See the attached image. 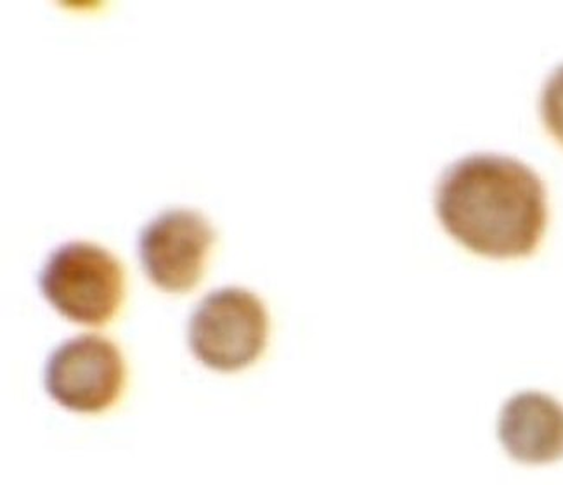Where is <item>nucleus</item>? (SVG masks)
<instances>
[{"mask_svg": "<svg viewBox=\"0 0 563 485\" xmlns=\"http://www.w3.org/2000/svg\"><path fill=\"white\" fill-rule=\"evenodd\" d=\"M541 117L553 137L563 144V65L553 69L541 92Z\"/></svg>", "mask_w": 563, "mask_h": 485, "instance_id": "nucleus-7", "label": "nucleus"}, {"mask_svg": "<svg viewBox=\"0 0 563 485\" xmlns=\"http://www.w3.org/2000/svg\"><path fill=\"white\" fill-rule=\"evenodd\" d=\"M435 212L445 231L472 252L523 257L547 228V189L520 159L474 153L445 168L437 183Z\"/></svg>", "mask_w": 563, "mask_h": 485, "instance_id": "nucleus-1", "label": "nucleus"}, {"mask_svg": "<svg viewBox=\"0 0 563 485\" xmlns=\"http://www.w3.org/2000/svg\"><path fill=\"white\" fill-rule=\"evenodd\" d=\"M125 375L119 346L99 334H80L51 355L45 364V388L63 408L92 415L119 399Z\"/></svg>", "mask_w": 563, "mask_h": 485, "instance_id": "nucleus-4", "label": "nucleus"}, {"mask_svg": "<svg viewBox=\"0 0 563 485\" xmlns=\"http://www.w3.org/2000/svg\"><path fill=\"white\" fill-rule=\"evenodd\" d=\"M189 346L205 366L238 372L261 357L269 339V316L257 295L222 288L201 300L189 321Z\"/></svg>", "mask_w": 563, "mask_h": 485, "instance_id": "nucleus-3", "label": "nucleus"}, {"mask_svg": "<svg viewBox=\"0 0 563 485\" xmlns=\"http://www.w3.org/2000/svg\"><path fill=\"white\" fill-rule=\"evenodd\" d=\"M38 285L59 315L86 327L110 321L125 291L122 264L108 250L86 241L54 250L38 274Z\"/></svg>", "mask_w": 563, "mask_h": 485, "instance_id": "nucleus-2", "label": "nucleus"}, {"mask_svg": "<svg viewBox=\"0 0 563 485\" xmlns=\"http://www.w3.org/2000/svg\"><path fill=\"white\" fill-rule=\"evenodd\" d=\"M216 231L201 213L168 210L144 225L140 255L144 273L162 290L183 294L200 282Z\"/></svg>", "mask_w": 563, "mask_h": 485, "instance_id": "nucleus-5", "label": "nucleus"}, {"mask_svg": "<svg viewBox=\"0 0 563 485\" xmlns=\"http://www.w3.org/2000/svg\"><path fill=\"white\" fill-rule=\"evenodd\" d=\"M498 436L514 460L543 465L563 458V408L553 397L523 392L501 409Z\"/></svg>", "mask_w": 563, "mask_h": 485, "instance_id": "nucleus-6", "label": "nucleus"}]
</instances>
